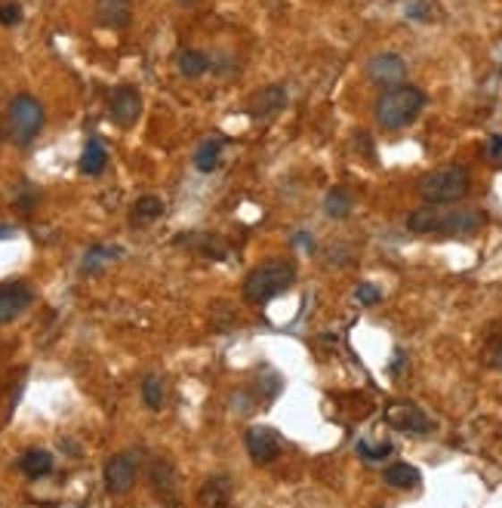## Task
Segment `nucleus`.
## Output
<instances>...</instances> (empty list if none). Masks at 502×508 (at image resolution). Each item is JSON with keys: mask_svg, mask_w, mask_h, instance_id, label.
<instances>
[{"mask_svg": "<svg viewBox=\"0 0 502 508\" xmlns=\"http://www.w3.org/2000/svg\"><path fill=\"white\" fill-rule=\"evenodd\" d=\"M22 22V6L19 4H0V25L13 28Z\"/></svg>", "mask_w": 502, "mask_h": 508, "instance_id": "nucleus-28", "label": "nucleus"}, {"mask_svg": "<svg viewBox=\"0 0 502 508\" xmlns=\"http://www.w3.org/2000/svg\"><path fill=\"white\" fill-rule=\"evenodd\" d=\"M108 114H111V121H115L117 127H123V130L136 127L139 114H142V96H139V89L130 87V83L117 87L115 93H111V99H108Z\"/></svg>", "mask_w": 502, "mask_h": 508, "instance_id": "nucleus-9", "label": "nucleus"}, {"mask_svg": "<svg viewBox=\"0 0 502 508\" xmlns=\"http://www.w3.org/2000/svg\"><path fill=\"white\" fill-rule=\"evenodd\" d=\"M407 16L410 19H429V13H425V4H410L407 6Z\"/></svg>", "mask_w": 502, "mask_h": 508, "instance_id": "nucleus-29", "label": "nucleus"}, {"mask_svg": "<svg viewBox=\"0 0 502 508\" xmlns=\"http://www.w3.org/2000/svg\"><path fill=\"white\" fill-rule=\"evenodd\" d=\"M386 484L388 487H395V490H413V487H420V469L416 465H410V462H395V465H388L386 469Z\"/></svg>", "mask_w": 502, "mask_h": 508, "instance_id": "nucleus-20", "label": "nucleus"}, {"mask_svg": "<svg viewBox=\"0 0 502 508\" xmlns=\"http://www.w3.org/2000/svg\"><path fill=\"white\" fill-rule=\"evenodd\" d=\"M487 225V213L481 207H441L429 204L407 216V228L413 234H444V238H472Z\"/></svg>", "mask_w": 502, "mask_h": 508, "instance_id": "nucleus-1", "label": "nucleus"}, {"mask_svg": "<svg viewBox=\"0 0 502 508\" xmlns=\"http://www.w3.org/2000/svg\"><path fill=\"white\" fill-rule=\"evenodd\" d=\"M96 19L106 28H127L132 19L130 0H96Z\"/></svg>", "mask_w": 502, "mask_h": 508, "instance_id": "nucleus-16", "label": "nucleus"}, {"mask_svg": "<svg viewBox=\"0 0 502 508\" xmlns=\"http://www.w3.org/2000/svg\"><path fill=\"white\" fill-rule=\"evenodd\" d=\"M358 453L364 459H386L392 453V444H367V441H358Z\"/></svg>", "mask_w": 502, "mask_h": 508, "instance_id": "nucleus-27", "label": "nucleus"}, {"mask_svg": "<svg viewBox=\"0 0 502 508\" xmlns=\"http://www.w3.org/2000/svg\"><path fill=\"white\" fill-rule=\"evenodd\" d=\"M296 281V262L293 259H265L243 277V299L250 305H265L281 293H287Z\"/></svg>", "mask_w": 502, "mask_h": 508, "instance_id": "nucleus-3", "label": "nucleus"}, {"mask_svg": "<svg viewBox=\"0 0 502 508\" xmlns=\"http://www.w3.org/2000/svg\"><path fill=\"white\" fill-rule=\"evenodd\" d=\"M243 444H247V453H250V459H253L256 465H271L277 456L284 453L281 431L271 428V426L247 428V437H243Z\"/></svg>", "mask_w": 502, "mask_h": 508, "instance_id": "nucleus-7", "label": "nucleus"}, {"mask_svg": "<svg viewBox=\"0 0 502 508\" xmlns=\"http://www.w3.org/2000/svg\"><path fill=\"white\" fill-rule=\"evenodd\" d=\"M290 102V93L284 83H268V87H262L260 93L250 99V114L256 117V121H268V117L281 114L284 108H287Z\"/></svg>", "mask_w": 502, "mask_h": 508, "instance_id": "nucleus-11", "label": "nucleus"}, {"mask_svg": "<svg viewBox=\"0 0 502 508\" xmlns=\"http://www.w3.org/2000/svg\"><path fill=\"white\" fill-rule=\"evenodd\" d=\"M352 207H354V200L345 188H333V191H327L324 213L330 216V219H348V216H352Z\"/></svg>", "mask_w": 502, "mask_h": 508, "instance_id": "nucleus-24", "label": "nucleus"}, {"mask_svg": "<svg viewBox=\"0 0 502 508\" xmlns=\"http://www.w3.org/2000/svg\"><path fill=\"white\" fill-rule=\"evenodd\" d=\"M160 213H164V200H160L157 194H142V198L132 204L130 222L132 225H149V222L160 219Z\"/></svg>", "mask_w": 502, "mask_h": 508, "instance_id": "nucleus-22", "label": "nucleus"}, {"mask_svg": "<svg viewBox=\"0 0 502 508\" xmlns=\"http://www.w3.org/2000/svg\"><path fill=\"white\" fill-rule=\"evenodd\" d=\"M499 151H502V136H497V139H493L490 145H487V155H493V157H497Z\"/></svg>", "mask_w": 502, "mask_h": 508, "instance_id": "nucleus-31", "label": "nucleus"}, {"mask_svg": "<svg viewBox=\"0 0 502 508\" xmlns=\"http://www.w3.org/2000/svg\"><path fill=\"white\" fill-rule=\"evenodd\" d=\"M425 93L413 83H397V87H388L379 93L373 106L376 123L382 130H404L410 123L420 121V114L425 111Z\"/></svg>", "mask_w": 502, "mask_h": 508, "instance_id": "nucleus-2", "label": "nucleus"}, {"mask_svg": "<svg viewBox=\"0 0 502 508\" xmlns=\"http://www.w3.org/2000/svg\"><path fill=\"white\" fill-rule=\"evenodd\" d=\"M6 238H13V232L6 225H0V241H6Z\"/></svg>", "mask_w": 502, "mask_h": 508, "instance_id": "nucleus-32", "label": "nucleus"}, {"mask_svg": "<svg viewBox=\"0 0 502 508\" xmlns=\"http://www.w3.org/2000/svg\"><path fill=\"white\" fill-rule=\"evenodd\" d=\"M139 478V456L132 450H123V453H115L102 469V481H106V490L111 496H123L127 490H132Z\"/></svg>", "mask_w": 502, "mask_h": 508, "instance_id": "nucleus-6", "label": "nucleus"}, {"mask_svg": "<svg viewBox=\"0 0 502 508\" xmlns=\"http://www.w3.org/2000/svg\"><path fill=\"white\" fill-rule=\"evenodd\" d=\"M232 503V481L225 475L207 478L204 487L198 490V505L200 508H228Z\"/></svg>", "mask_w": 502, "mask_h": 508, "instance_id": "nucleus-15", "label": "nucleus"}, {"mask_svg": "<svg viewBox=\"0 0 502 508\" xmlns=\"http://www.w3.org/2000/svg\"><path fill=\"white\" fill-rule=\"evenodd\" d=\"M354 299H358L361 305H379V299H382V290L376 287V284H358V290H354Z\"/></svg>", "mask_w": 502, "mask_h": 508, "instance_id": "nucleus-26", "label": "nucleus"}, {"mask_svg": "<svg viewBox=\"0 0 502 508\" xmlns=\"http://www.w3.org/2000/svg\"><path fill=\"white\" fill-rule=\"evenodd\" d=\"M149 475H151V487H155V493L164 503H176V469H173V462L170 459H155L151 462V469H149Z\"/></svg>", "mask_w": 502, "mask_h": 508, "instance_id": "nucleus-14", "label": "nucleus"}, {"mask_svg": "<svg viewBox=\"0 0 502 508\" xmlns=\"http://www.w3.org/2000/svg\"><path fill=\"white\" fill-rule=\"evenodd\" d=\"M176 68H179L183 78H200V74H207V68H210V59L198 50H179L176 53Z\"/></svg>", "mask_w": 502, "mask_h": 508, "instance_id": "nucleus-23", "label": "nucleus"}, {"mask_svg": "<svg viewBox=\"0 0 502 508\" xmlns=\"http://www.w3.org/2000/svg\"><path fill=\"white\" fill-rule=\"evenodd\" d=\"M44 106L28 93H19L10 102V108H6V130H10L16 145H31L40 136V130H44Z\"/></svg>", "mask_w": 502, "mask_h": 508, "instance_id": "nucleus-5", "label": "nucleus"}, {"mask_svg": "<svg viewBox=\"0 0 502 508\" xmlns=\"http://www.w3.org/2000/svg\"><path fill=\"white\" fill-rule=\"evenodd\" d=\"M179 247H188L191 253L207 256V259H225L228 256V243L222 238H216L210 232H188L176 238Z\"/></svg>", "mask_w": 502, "mask_h": 508, "instance_id": "nucleus-13", "label": "nucleus"}, {"mask_svg": "<svg viewBox=\"0 0 502 508\" xmlns=\"http://www.w3.org/2000/svg\"><path fill=\"white\" fill-rule=\"evenodd\" d=\"M31 302L34 293L25 284H6V287H0V324L16 321L19 315H25Z\"/></svg>", "mask_w": 502, "mask_h": 508, "instance_id": "nucleus-12", "label": "nucleus"}, {"mask_svg": "<svg viewBox=\"0 0 502 508\" xmlns=\"http://www.w3.org/2000/svg\"><path fill=\"white\" fill-rule=\"evenodd\" d=\"M108 164V151L106 145L99 142V139H89L87 145H83V155L78 161V170L83 173V176H99L102 170H106Z\"/></svg>", "mask_w": 502, "mask_h": 508, "instance_id": "nucleus-18", "label": "nucleus"}, {"mask_svg": "<svg viewBox=\"0 0 502 508\" xmlns=\"http://www.w3.org/2000/svg\"><path fill=\"white\" fill-rule=\"evenodd\" d=\"M293 243H302V247H309V250L315 247V241H311L309 234H302V232H296V234H293Z\"/></svg>", "mask_w": 502, "mask_h": 508, "instance_id": "nucleus-30", "label": "nucleus"}, {"mask_svg": "<svg viewBox=\"0 0 502 508\" xmlns=\"http://www.w3.org/2000/svg\"><path fill=\"white\" fill-rule=\"evenodd\" d=\"M19 469H22V475L28 478H44L53 471V453H47V450L34 447V450H25L22 459H19Z\"/></svg>", "mask_w": 502, "mask_h": 508, "instance_id": "nucleus-21", "label": "nucleus"}, {"mask_svg": "<svg viewBox=\"0 0 502 508\" xmlns=\"http://www.w3.org/2000/svg\"><path fill=\"white\" fill-rule=\"evenodd\" d=\"M176 4H183V6H188V4H194V0H176Z\"/></svg>", "mask_w": 502, "mask_h": 508, "instance_id": "nucleus-33", "label": "nucleus"}, {"mask_svg": "<svg viewBox=\"0 0 502 508\" xmlns=\"http://www.w3.org/2000/svg\"><path fill=\"white\" fill-rule=\"evenodd\" d=\"M142 401L149 410H160L164 407V379L157 373H149L142 379Z\"/></svg>", "mask_w": 502, "mask_h": 508, "instance_id": "nucleus-25", "label": "nucleus"}, {"mask_svg": "<svg viewBox=\"0 0 502 508\" xmlns=\"http://www.w3.org/2000/svg\"><path fill=\"white\" fill-rule=\"evenodd\" d=\"M367 78L382 89L397 87V83H404V78H407V62L397 53H376L373 59L367 62Z\"/></svg>", "mask_w": 502, "mask_h": 508, "instance_id": "nucleus-10", "label": "nucleus"}, {"mask_svg": "<svg viewBox=\"0 0 502 508\" xmlns=\"http://www.w3.org/2000/svg\"><path fill=\"white\" fill-rule=\"evenodd\" d=\"M416 191L425 204H456L472 191V173L465 166H441L416 182Z\"/></svg>", "mask_w": 502, "mask_h": 508, "instance_id": "nucleus-4", "label": "nucleus"}, {"mask_svg": "<svg viewBox=\"0 0 502 508\" xmlns=\"http://www.w3.org/2000/svg\"><path fill=\"white\" fill-rule=\"evenodd\" d=\"M382 416H386L388 426L397 428V431H407V435H429V431H431V419L410 401L388 403Z\"/></svg>", "mask_w": 502, "mask_h": 508, "instance_id": "nucleus-8", "label": "nucleus"}, {"mask_svg": "<svg viewBox=\"0 0 502 508\" xmlns=\"http://www.w3.org/2000/svg\"><path fill=\"white\" fill-rule=\"evenodd\" d=\"M222 148H225V139L222 136L204 139V142L198 145V151H194V166H198L200 173H213L222 161Z\"/></svg>", "mask_w": 502, "mask_h": 508, "instance_id": "nucleus-19", "label": "nucleus"}, {"mask_svg": "<svg viewBox=\"0 0 502 508\" xmlns=\"http://www.w3.org/2000/svg\"><path fill=\"white\" fill-rule=\"evenodd\" d=\"M121 256V247H108V243H93L87 253L81 256V275H99L108 262Z\"/></svg>", "mask_w": 502, "mask_h": 508, "instance_id": "nucleus-17", "label": "nucleus"}]
</instances>
